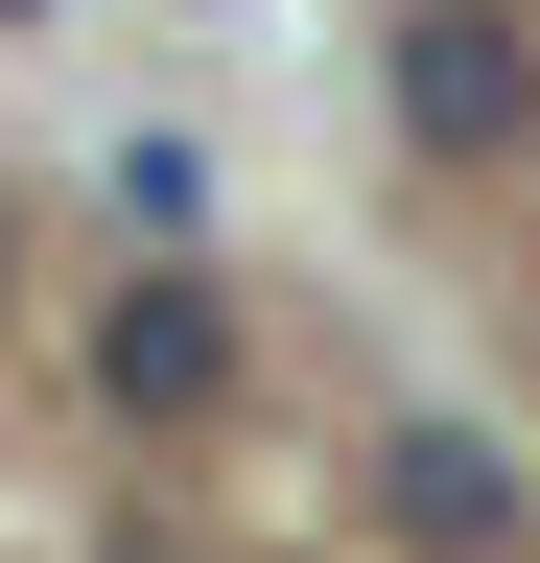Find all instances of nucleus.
<instances>
[{
	"instance_id": "5",
	"label": "nucleus",
	"mask_w": 540,
	"mask_h": 563,
	"mask_svg": "<svg viewBox=\"0 0 540 563\" xmlns=\"http://www.w3.org/2000/svg\"><path fill=\"white\" fill-rule=\"evenodd\" d=\"M188 24H212V0H188Z\"/></svg>"
},
{
	"instance_id": "6",
	"label": "nucleus",
	"mask_w": 540,
	"mask_h": 563,
	"mask_svg": "<svg viewBox=\"0 0 540 563\" xmlns=\"http://www.w3.org/2000/svg\"><path fill=\"white\" fill-rule=\"evenodd\" d=\"M0 24H24V0H0Z\"/></svg>"
},
{
	"instance_id": "2",
	"label": "nucleus",
	"mask_w": 540,
	"mask_h": 563,
	"mask_svg": "<svg viewBox=\"0 0 540 563\" xmlns=\"http://www.w3.org/2000/svg\"><path fill=\"white\" fill-rule=\"evenodd\" d=\"M376 118L447 188L540 165V0H376Z\"/></svg>"
},
{
	"instance_id": "4",
	"label": "nucleus",
	"mask_w": 540,
	"mask_h": 563,
	"mask_svg": "<svg viewBox=\"0 0 540 563\" xmlns=\"http://www.w3.org/2000/svg\"><path fill=\"white\" fill-rule=\"evenodd\" d=\"M118 211H142V258H212V141L142 118V141H118Z\"/></svg>"
},
{
	"instance_id": "3",
	"label": "nucleus",
	"mask_w": 540,
	"mask_h": 563,
	"mask_svg": "<svg viewBox=\"0 0 540 563\" xmlns=\"http://www.w3.org/2000/svg\"><path fill=\"white\" fill-rule=\"evenodd\" d=\"M353 493H376V540H399V563H540V470H517L470 399H376Z\"/></svg>"
},
{
	"instance_id": "1",
	"label": "nucleus",
	"mask_w": 540,
	"mask_h": 563,
	"mask_svg": "<svg viewBox=\"0 0 540 563\" xmlns=\"http://www.w3.org/2000/svg\"><path fill=\"white\" fill-rule=\"evenodd\" d=\"M71 399L118 422V446H212V422L258 399V306L212 258H118L95 306H71Z\"/></svg>"
}]
</instances>
